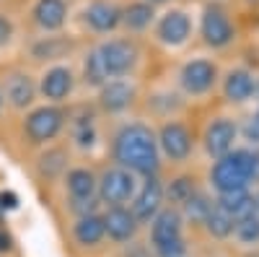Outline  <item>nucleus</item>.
Here are the masks:
<instances>
[{
    "mask_svg": "<svg viewBox=\"0 0 259 257\" xmlns=\"http://www.w3.org/2000/svg\"><path fill=\"white\" fill-rule=\"evenodd\" d=\"M163 208V185L158 182V177H145L140 192L133 200V216L138 218V224L143 221H153L158 216V210Z\"/></svg>",
    "mask_w": 259,
    "mask_h": 257,
    "instance_id": "12",
    "label": "nucleus"
},
{
    "mask_svg": "<svg viewBox=\"0 0 259 257\" xmlns=\"http://www.w3.org/2000/svg\"><path fill=\"white\" fill-rule=\"evenodd\" d=\"M254 208H256V216H259V190L254 192Z\"/></svg>",
    "mask_w": 259,
    "mask_h": 257,
    "instance_id": "34",
    "label": "nucleus"
},
{
    "mask_svg": "<svg viewBox=\"0 0 259 257\" xmlns=\"http://www.w3.org/2000/svg\"><path fill=\"white\" fill-rule=\"evenodd\" d=\"M94 52L99 57V65H101L106 81L127 76L138 62V47H135V42H130V39H109V42H104V45H99Z\"/></svg>",
    "mask_w": 259,
    "mask_h": 257,
    "instance_id": "4",
    "label": "nucleus"
},
{
    "mask_svg": "<svg viewBox=\"0 0 259 257\" xmlns=\"http://www.w3.org/2000/svg\"><path fill=\"white\" fill-rule=\"evenodd\" d=\"M68 47L65 42H57V39H50V42H41V45L34 50L36 60H52V57H60V52Z\"/></svg>",
    "mask_w": 259,
    "mask_h": 257,
    "instance_id": "30",
    "label": "nucleus"
},
{
    "mask_svg": "<svg viewBox=\"0 0 259 257\" xmlns=\"http://www.w3.org/2000/svg\"><path fill=\"white\" fill-rule=\"evenodd\" d=\"M13 34V26H11V21L6 16H0V47H6L8 45V39Z\"/></svg>",
    "mask_w": 259,
    "mask_h": 257,
    "instance_id": "31",
    "label": "nucleus"
},
{
    "mask_svg": "<svg viewBox=\"0 0 259 257\" xmlns=\"http://www.w3.org/2000/svg\"><path fill=\"white\" fill-rule=\"evenodd\" d=\"M218 65L210 60V57H194L189 62L182 65V73H179V83L184 94L189 96H207L212 94V89L218 86Z\"/></svg>",
    "mask_w": 259,
    "mask_h": 257,
    "instance_id": "6",
    "label": "nucleus"
},
{
    "mask_svg": "<svg viewBox=\"0 0 259 257\" xmlns=\"http://www.w3.org/2000/svg\"><path fill=\"white\" fill-rule=\"evenodd\" d=\"M41 94L50 101H62L73 91V73L70 68H50L45 76H41Z\"/></svg>",
    "mask_w": 259,
    "mask_h": 257,
    "instance_id": "19",
    "label": "nucleus"
},
{
    "mask_svg": "<svg viewBox=\"0 0 259 257\" xmlns=\"http://www.w3.org/2000/svg\"><path fill=\"white\" fill-rule=\"evenodd\" d=\"M239 138H241V125L236 122L233 117L221 115V117H215V120L207 122L205 133H202V145H205L207 156L221 159V156L233 151Z\"/></svg>",
    "mask_w": 259,
    "mask_h": 257,
    "instance_id": "7",
    "label": "nucleus"
},
{
    "mask_svg": "<svg viewBox=\"0 0 259 257\" xmlns=\"http://www.w3.org/2000/svg\"><path fill=\"white\" fill-rule=\"evenodd\" d=\"M96 177L89 169H73L68 171V192L73 200H91L96 195Z\"/></svg>",
    "mask_w": 259,
    "mask_h": 257,
    "instance_id": "22",
    "label": "nucleus"
},
{
    "mask_svg": "<svg viewBox=\"0 0 259 257\" xmlns=\"http://www.w3.org/2000/svg\"><path fill=\"white\" fill-rule=\"evenodd\" d=\"M135 101V89L130 86L127 81H106L101 86V91H99V104H101V109L104 112H124L130 104Z\"/></svg>",
    "mask_w": 259,
    "mask_h": 257,
    "instance_id": "15",
    "label": "nucleus"
},
{
    "mask_svg": "<svg viewBox=\"0 0 259 257\" xmlns=\"http://www.w3.org/2000/svg\"><path fill=\"white\" fill-rule=\"evenodd\" d=\"M62 122H65V115L57 106H39L26 117L24 130L31 143H47L62 130Z\"/></svg>",
    "mask_w": 259,
    "mask_h": 257,
    "instance_id": "10",
    "label": "nucleus"
},
{
    "mask_svg": "<svg viewBox=\"0 0 259 257\" xmlns=\"http://www.w3.org/2000/svg\"><path fill=\"white\" fill-rule=\"evenodd\" d=\"M254 182H259V148H239L231 154L215 159L210 169V185L215 195H226L233 190H249Z\"/></svg>",
    "mask_w": 259,
    "mask_h": 257,
    "instance_id": "2",
    "label": "nucleus"
},
{
    "mask_svg": "<svg viewBox=\"0 0 259 257\" xmlns=\"http://www.w3.org/2000/svg\"><path fill=\"white\" fill-rule=\"evenodd\" d=\"M153 18H156V11H153V6H150V3H145V0H140V3H130L122 11V24L130 31L148 29L150 24H153Z\"/></svg>",
    "mask_w": 259,
    "mask_h": 257,
    "instance_id": "24",
    "label": "nucleus"
},
{
    "mask_svg": "<svg viewBox=\"0 0 259 257\" xmlns=\"http://www.w3.org/2000/svg\"><path fill=\"white\" fill-rule=\"evenodd\" d=\"M65 18H68V6L65 0H36L34 6V21L45 31H57Z\"/></svg>",
    "mask_w": 259,
    "mask_h": 257,
    "instance_id": "20",
    "label": "nucleus"
},
{
    "mask_svg": "<svg viewBox=\"0 0 259 257\" xmlns=\"http://www.w3.org/2000/svg\"><path fill=\"white\" fill-rule=\"evenodd\" d=\"M73 234H75V242H78V244H83V247H96V244L106 237L104 218L96 216V213H91V216H80Z\"/></svg>",
    "mask_w": 259,
    "mask_h": 257,
    "instance_id": "21",
    "label": "nucleus"
},
{
    "mask_svg": "<svg viewBox=\"0 0 259 257\" xmlns=\"http://www.w3.org/2000/svg\"><path fill=\"white\" fill-rule=\"evenodd\" d=\"M156 140H158V151H163L171 161H187L189 154H192V148H194L192 130L179 120L163 122Z\"/></svg>",
    "mask_w": 259,
    "mask_h": 257,
    "instance_id": "9",
    "label": "nucleus"
},
{
    "mask_svg": "<svg viewBox=\"0 0 259 257\" xmlns=\"http://www.w3.org/2000/svg\"><path fill=\"white\" fill-rule=\"evenodd\" d=\"M104 218V231L106 237L114 239V242H130L138 231V218L133 216V210L124 208V205H117V208H109Z\"/></svg>",
    "mask_w": 259,
    "mask_h": 257,
    "instance_id": "14",
    "label": "nucleus"
},
{
    "mask_svg": "<svg viewBox=\"0 0 259 257\" xmlns=\"http://www.w3.org/2000/svg\"><path fill=\"white\" fill-rule=\"evenodd\" d=\"M233 239L239 242L241 247H256L259 244V216H256V213H254V216H249V218L236 221Z\"/></svg>",
    "mask_w": 259,
    "mask_h": 257,
    "instance_id": "26",
    "label": "nucleus"
},
{
    "mask_svg": "<svg viewBox=\"0 0 259 257\" xmlns=\"http://www.w3.org/2000/svg\"><path fill=\"white\" fill-rule=\"evenodd\" d=\"M0 208L3 210H16L18 208V198L13 192H0Z\"/></svg>",
    "mask_w": 259,
    "mask_h": 257,
    "instance_id": "32",
    "label": "nucleus"
},
{
    "mask_svg": "<svg viewBox=\"0 0 259 257\" xmlns=\"http://www.w3.org/2000/svg\"><path fill=\"white\" fill-rule=\"evenodd\" d=\"M200 36L212 50H226L236 42V24L231 21V16L223 6H218V3L205 6L202 18H200Z\"/></svg>",
    "mask_w": 259,
    "mask_h": 257,
    "instance_id": "5",
    "label": "nucleus"
},
{
    "mask_svg": "<svg viewBox=\"0 0 259 257\" xmlns=\"http://www.w3.org/2000/svg\"><path fill=\"white\" fill-rule=\"evenodd\" d=\"M83 76H85V83L99 86V89L106 83V76H104V70H101V65H99L96 52H91L89 57H85V62H83Z\"/></svg>",
    "mask_w": 259,
    "mask_h": 257,
    "instance_id": "29",
    "label": "nucleus"
},
{
    "mask_svg": "<svg viewBox=\"0 0 259 257\" xmlns=\"http://www.w3.org/2000/svg\"><path fill=\"white\" fill-rule=\"evenodd\" d=\"M215 208V198H210L207 192L197 190L194 195L182 205V218L184 221H192V224H205V218L210 216V210Z\"/></svg>",
    "mask_w": 259,
    "mask_h": 257,
    "instance_id": "23",
    "label": "nucleus"
},
{
    "mask_svg": "<svg viewBox=\"0 0 259 257\" xmlns=\"http://www.w3.org/2000/svg\"><path fill=\"white\" fill-rule=\"evenodd\" d=\"M215 203H218L233 221L249 218V216L256 213L251 190H233V192H226V195H215Z\"/></svg>",
    "mask_w": 259,
    "mask_h": 257,
    "instance_id": "18",
    "label": "nucleus"
},
{
    "mask_svg": "<svg viewBox=\"0 0 259 257\" xmlns=\"http://www.w3.org/2000/svg\"><path fill=\"white\" fill-rule=\"evenodd\" d=\"M184 218L179 208H161L158 216L150 221V242L158 257H184L187 244L182 237Z\"/></svg>",
    "mask_w": 259,
    "mask_h": 257,
    "instance_id": "3",
    "label": "nucleus"
},
{
    "mask_svg": "<svg viewBox=\"0 0 259 257\" xmlns=\"http://www.w3.org/2000/svg\"><path fill=\"white\" fill-rule=\"evenodd\" d=\"M0 109H3V94H0Z\"/></svg>",
    "mask_w": 259,
    "mask_h": 257,
    "instance_id": "36",
    "label": "nucleus"
},
{
    "mask_svg": "<svg viewBox=\"0 0 259 257\" xmlns=\"http://www.w3.org/2000/svg\"><path fill=\"white\" fill-rule=\"evenodd\" d=\"M192 29H194V26H192L189 13H184V11L177 8V11H168V13L161 16L156 34H158V39L163 42V45H168V47H182V45H187V42H189Z\"/></svg>",
    "mask_w": 259,
    "mask_h": 257,
    "instance_id": "13",
    "label": "nucleus"
},
{
    "mask_svg": "<svg viewBox=\"0 0 259 257\" xmlns=\"http://www.w3.org/2000/svg\"><path fill=\"white\" fill-rule=\"evenodd\" d=\"M259 78L249 68H231L223 76V96L228 104H246L256 96Z\"/></svg>",
    "mask_w": 259,
    "mask_h": 257,
    "instance_id": "11",
    "label": "nucleus"
},
{
    "mask_svg": "<svg viewBox=\"0 0 259 257\" xmlns=\"http://www.w3.org/2000/svg\"><path fill=\"white\" fill-rule=\"evenodd\" d=\"M202 226L207 229L210 237H215V239H228V237H233V226H236V221L228 216V213H226L218 203H215V208L210 210V216L205 218Z\"/></svg>",
    "mask_w": 259,
    "mask_h": 257,
    "instance_id": "25",
    "label": "nucleus"
},
{
    "mask_svg": "<svg viewBox=\"0 0 259 257\" xmlns=\"http://www.w3.org/2000/svg\"><path fill=\"white\" fill-rule=\"evenodd\" d=\"M114 161L130 174L156 177L161 169V151L156 133L143 122L124 125L114 135Z\"/></svg>",
    "mask_w": 259,
    "mask_h": 257,
    "instance_id": "1",
    "label": "nucleus"
},
{
    "mask_svg": "<svg viewBox=\"0 0 259 257\" xmlns=\"http://www.w3.org/2000/svg\"><path fill=\"white\" fill-rule=\"evenodd\" d=\"M11 247V239H8V234L6 231H0V252H6Z\"/></svg>",
    "mask_w": 259,
    "mask_h": 257,
    "instance_id": "33",
    "label": "nucleus"
},
{
    "mask_svg": "<svg viewBox=\"0 0 259 257\" xmlns=\"http://www.w3.org/2000/svg\"><path fill=\"white\" fill-rule=\"evenodd\" d=\"M145 3H150V6H161V3H166V0H145Z\"/></svg>",
    "mask_w": 259,
    "mask_h": 257,
    "instance_id": "35",
    "label": "nucleus"
},
{
    "mask_svg": "<svg viewBox=\"0 0 259 257\" xmlns=\"http://www.w3.org/2000/svg\"><path fill=\"white\" fill-rule=\"evenodd\" d=\"M96 192L101 203H106L109 208H117L122 203H127L130 198L135 195V177L130 174L127 169L122 166H112V169H104V174L96 179Z\"/></svg>",
    "mask_w": 259,
    "mask_h": 257,
    "instance_id": "8",
    "label": "nucleus"
},
{
    "mask_svg": "<svg viewBox=\"0 0 259 257\" xmlns=\"http://www.w3.org/2000/svg\"><path fill=\"white\" fill-rule=\"evenodd\" d=\"M65 161H68V156H65L62 148H52V151H47L39 159V169H41V174H47V177H57L65 169Z\"/></svg>",
    "mask_w": 259,
    "mask_h": 257,
    "instance_id": "28",
    "label": "nucleus"
},
{
    "mask_svg": "<svg viewBox=\"0 0 259 257\" xmlns=\"http://www.w3.org/2000/svg\"><path fill=\"white\" fill-rule=\"evenodd\" d=\"M85 24L101 34L112 31L122 24V8L117 3H109V0H96L85 8Z\"/></svg>",
    "mask_w": 259,
    "mask_h": 257,
    "instance_id": "16",
    "label": "nucleus"
},
{
    "mask_svg": "<svg viewBox=\"0 0 259 257\" xmlns=\"http://www.w3.org/2000/svg\"><path fill=\"white\" fill-rule=\"evenodd\" d=\"M6 94V101L13 106V109H26V106L34 101V94H36V86H34V81L26 76V73H21V70H16V73H11L8 78H6V89H3Z\"/></svg>",
    "mask_w": 259,
    "mask_h": 257,
    "instance_id": "17",
    "label": "nucleus"
},
{
    "mask_svg": "<svg viewBox=\"0 0 259 257\" xmlns=\"http://www.w3.org/2000/svg\"><path fill=\"white\" fill-rule=\"evenodd\" d=\"M194 192H197V185H194V177L184 174V177H177L174 182H171L166 190H163V195H168V200L174 203V205H184Z\"/></svg>",
    "mask_w": 259,
    "mask_h": 257,
    "instance_id": "27",
    "label": "nucleus"
}]
</instances>
